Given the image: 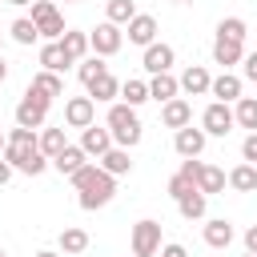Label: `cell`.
<instances>
[{
  "mask_svg": "<svg viewBox=\"0 0 257 257\" xmlns=\"http://www.w3.org/2000/svg\"><path fill=\"white\" fill-rule=\"evenodd\" d=\"M225 185H229V173H225V169H217V165H205V169H201V177H197V189H201L205 197L221 193Z\"/></svg>",
  "mask_w": 257,
  "mask_h": 257,
  "instance_id": "obj_29",
  "label": "cell"
},
{
  "mask_svg": "<svg viewBox=\"0 0 257 257\" xmlns=\"http://www.w3.org/2000/svg\"><path fill=\"white\" fill-rule=\"evenodd\" d=\"M241 76L237 72H221V76H213V88H209V96H217L221 104H237L241 100Z\"/></svg>",
  "mask_w": 257,
  "mask_h": 257,
  "instance_id": "obj_18",
  "label": "cell"
},
{
  "mask_svg": "<svg viewBox=\"0 0 257 257\" xmlns=\"http://www.w3.org/2000/svg\"><path fill=\"white\" fill-rule=\"evenodd\" d=\"M48 108H52V100L28 84V88H24V96L16 100V124H20V128H36V133H40V128H44V120H48Z\"/></svg>",
  "mask_w": 257,
  "mask_h": 257,
  "instance_id": "obj_2",
  "label": "cell"
},
{
  "mask_svg": "<svg viewBox=\"0 0 257 257\" xmlns=\"http://www.w3.org/2000/svg\"><path fill=\"white\" fill-rule=\"evenodd\" d=\"M4 161L16 169V173H24V177H40L52 161L40 153V145H12L8 141V149H4Z\"/></svg>",
  "mask_w": 257,
  "mask_h": 257,
  "instance_id": "obj_3",
  "label": "cell"
},
{
  "mask_svg": "<svg viewBox=\"0 0 257 257\" xmlns=\"http://www.w3.org/2000/svg\"><path fill=\"white\" fill-rule=\"evenodd\" d=\"M193 189H197V185H193V181H185L181 173H173V177H169V185H165V193H169L173 201H181V197H185V193H193Z\"/></svg>",
  "mask_w": 257,
  "mask_h": 257,
  "instance_id": "obj_37",
  "label": "cell"
},
{
  "mask_svg": "<svg viewBox=\"0 0 257 257\" xmlns=\"http://www.w3.org/2000/svg\"><path fill=\"white\" fill-rule=\"evenodd\" d=\"M241 161H249V165H257V133H249V137L241 141Z\"/></svg>",
  "mask_w": 257,
  "mask_h": 257,
  "instance_id": "obj_38",
  "label": "cell"
},
{
  "mask_svg": "<svg viewBox=\"0 0 257 257\" xmlns=\"http://www.w3.org/2000/svg\"><path fill=\"white\" fill-rule=\"evenodd\" d=\"M201 237H205V245H209V249H229V245H233V237H237V229H233V221L213 217V221H205Z\"/></svg>",
  "mask_w": 257,
  "mask_h": 257,
  "instance_id": "obj_15",
  "label": "cell"
},
{
  "mask_svg": "<svg viewBox=\"0 0 257 257\" xmlns=\"http://www.w3.org/2000/svg\"><path fill=\"white\" fill-rule=\"evenodd\" d=\"M32 88H36V92H44L48 100L64 96V80H60V72H44V68H40V72L32 76Z\"/></svg>",
  "mask_w": 257,
  "mask_h": 257,
  "instance_id": "obj_32",
  "label": "cell"
},
{
  "mask_svg": "<svg viewBox=\"0 0 257 257\" xmlns=\"http://www.w3.org/2000/svg\"><path fill=\"white\" fill-rule=\"evenodd\" d=\"M12 173H16V169H12V165L0 157V185H8V181H12Z\"/></svg>",
  "mask_w": 257,
  "mask_h": 257,
  "instance_id": "obj_42",
  "label": "cell"
},
{
  "mask_svg": "<svg viewBox=\"0 0 257 257\" xmlns=\"http://www.w3.org/2000/svg\"><path fill=\"white\" fill-rule=\"evenodd\" d=\"M64 4H76V0H64Z\"/></svg>",
  "mask_w": 257,
  "mask_h": 257,
  "instance_id": "obj_48",
  "label": "cell"
},
{
  "mask_svg": "<svg viewBox=\"0 0 257 257\" xmlns=\"http://www.w3.org/2000/svg\"><path fill=\"white\" fill-rule=\"evenodd\" d=\"M229 189H233V193H253V189H257V165H249V161L233 165V169H229Z\"/></svg>",
  "mask_w": 257,
  "mask_h": 257,
  "instance_id": "obj_23",
  "label": "cell"
},
{
  "mask_svg": "<svg viewBox=\"0 0 257 257\" xmlns=\"http://www.w3.org/2000/svg\"><path fill=\"white\" fill-rule=\"evenodd\" d=\"M8 36H12L16 44H24V48H32V44L40 40V28H36V24L28 20V16H16V20H12V28H8Z\"/></svg>",
  "mask_w": 257,
  "mask_h": 257,
  "instance_id": "obj_31",
  "label": "cell"
},
{
  "mask_svg": "<svg viewBox=\"0 0 257 257\" xmlns=\"http://www.w3.org/2000/svg\"><path fill=\"white\" fill-rule=\"evenodd\" d=\"M124 257H133V253H124Z\"/></svg>",
  "mask_w": 257,
  "mask_h": 257,
  "instance_id": "obj_52",
  "label": "cell"
},
{
  "mask_svg": "<svg viewBox=\"0 0 257 257\" xmlns=\"http://www.w3.org/2000/svg\"><path fill=\"white\" fill-rule=\"evenodd\" d=\"M32 257H64V253H56V249H40V253H32Z\"/></svg>",
  "mask_w": 257,
  "mask_h": 257,
  "instance_id": "obj_44",
  "label": "cell"
},
{
  "mask_svg": "<svg viewBox=\"0 0 257 257\" xmlns=\"http://www.w3.org/2000/svg\"><path fill=\"white\" fill-rule=\"evenodd\" d=\"M205 128H193V124H185V128H177L173 133V149H177V157H201L205 153Z\"/></svg>",
  "mask_w": 257,
  "mask_h": 257,
  "instance_id": "obj_11",
  "label": "cell"
},
{
  "mask_svg": "<svg viewBox=\"0 0 257 257\" xmlns=\"http://www.w3.org/2000/svg\"><path fill=\"white\" fill-rule=\"evenodd\" d=\"M245 60V44H237V40H225V36H217L213 40V64H221V72H229L233 64H241Z\"/></svg>",
  "mask_w": 257,
  "mask_h": 257,
  "instance_id": "obj_17",
  "label": "cell"
},
{
  "mask_svg": "<svg viewBox=\"0 0 257 257\" xmlns=\"http://www.w3.org/2000/svg\"><path fill=\"white\" fill-rule=\"evenodd\" d=\"M217 36H225V40H237V44H245V36H249V24H245L241 16H225V20L217 24Z\"/></svg>",
  "mask_w": 257,
  "mask_h": 257,
  "instance_id": "obj_35",
  "label": "cell"
},
{
  "mask_svg": "<svg viewBox=\"0 0 257 257\" xmlns=\"http://www.w3.org/2000/svg\"><path fill=\"white\" fill-rule=\"evenodd\" d=\"M88 44H92V56H116L120 44H124V32L108 20H100L92 32H88Z\"/></svg>",
  "mask_w": 257,
  "mask_h": 257,
  "instance_id": "obj_8",
  "label": "cell"
},
{
  "mask_svg": "<svg viewBox=\"0 0 257 257\" xmlns=\"http://www.w3.org/2000/svg\"><path fill=\"white\" fill-rule=\"evenodd\" d=\"M72 64H76V60L64 52L60 40H48V44L40 48V68H44V72H64V68H72Z\"/></svg>",
  "mask_w": 257,
  "mask_h": 257,
  "instance_id": "obj_19",
  "label": "cell"
},
{
  "mask_svg": "<svg viewBox=\"0 0 257 257\" xmlns=\"http://www.w3.org/2000/svg\"><path fill=\"white\" fill-rule=\"evenodd\" d=\"M177 80H181V92H185V96H205V92L213 88V76H209L205 64H189Z\"/></svg>",
  "mask_w": 257,
  "mask_h": 257,
  "instance_id": "obj_13",
  "label": "cell"
},
{
  "mask_svg": "<svg viewBox=\"0 0 257 257\" xmlns=\"http://www.w3.org/2000/svg\"><path fill=\"white\" fill-rule=\"evenodd\" d=\"M120 100H124L128 108H141V104L149 100V80H124V84H120Z\"/></svg>",
  "mask_w": 257,
  "mask_h": 257,
  "instance_id": "obj_34",
  "label": "cell"
},
{
  "mask_svg": "<svg viewBox=\"0 0 257 257\" xmlns=\"http://www.w3.org/2000/svg\"><path fill=\"white\" fill-rule=\"evenodd\" d=\"M96 124V100L92 96H68L64 100V128H88Z\"/></svg>",
  "mask_w": 257,
  "mask_h": 257,
  "instance_id": "obj_9",
  "label": "cell"
},
{
  "mask_svg": "<svg viewBox=\"0 0 257 257\" xmlns=\"http://www.w3.org/2000/svg\"><path fill=\"white\" fill-rule=\"evenodd\" d=\"M0 257H4V249H0Z\"/></svg>",
  "mask_w": 257,
  "mask_h": 257,
  "instance_id": "obj_51",
  "label": "cell"
},
{
  "mask_svg": "<svg viewBox=\"0 0 257 257\" xmlns=\"http://www.w3.org/2000/svg\"><path fill=\"white\" fill-rule=\"evenodd\" d=\"M245 257H257V253H245Z\"/></svg>",
  "mask_w": 257,
  "mask_h": 257,
  "instance_id": "obj_50",
  "label": "cell"
},
{
  "mask_svg": "<svg viewBox=\"0 0 257 257\" xmlns=\"http://www.w3.org/2000/svg\"><path fill=\"white\" fill-rule=\"evenodd\" d=\"M177 96H181V80H177L173 72H161V76H153V80H149V100L169 104V100H177Z\"/></svg>",
  "mask_w": 257,
  "mask_h": 257,
  "instance_id": "obj_20",
  "label": "cell"
},
{
  "mask_svg": "<svg viewBox=\"0 0 257 257\" xmlns=\"http://www.w3.org/2000/svg\"><path fill=\"white\" fill-rule=\"evenodd\" d=\"M96 165H100L108 177H128V173H133V157H128V149H116V145H112Z\"/></svg>",
  "mask_w": 257,
  "mask_h": 257,
  "instance_id": "obj_22",
  "label": "cell"
},
{
  "mask_svg": "<svg viewBox=\"0 0 257 257\" xmlns=\"http://www.w3.org/2000/svg\"><path fill=\"white\" fill-rule=\"evenodd\" d=\"M4 4H12V8H32L36 0H4Z\"/></svg>",
  "mask_w": 257,
  "mask_h": 257,
  "instance_id": "obj_43",
  "label": "cell"
},
{
  "mask_svg": "<svg viewBox=\"0 0 257 257\" xmlns=\"http://www.w3.org/2000/svg\"><path fill=\"white\" fill-rule=\"evenodd\" d=\"M245 253H257V225L245 229Z\"/></svg>",
  "mask_w": 257,
  "mask_h": 257,
  "instance_id": "obj_41",
  "label": "cell"
},
{
  "mask_svg": "<svg viewBox=\"0 0 257 257\" xmlns=\"http://www.w3.org/2000/svg\"><path fill=\"white\" fill-rule=\"evenodd\" d=\"M60 44H64V52H68L76 64H80V60L92 52V44H88V32H80V28H68V32L60 36Z\"/></svg>",
  "mask_w": 257,
  "mask_h": 257,
  "instance_id": "obj_27",
  "label": "cell"
},
{
  "mask_svg": "<svg viewBox=\"0 0 257 257\" xmlns=\"http://www.w3.org/2000/svg\"><path fill=\"white\" fill-rule=\"evenodd\" d=\"M205 209H209V197H205L201 189H193V193H185V197L177 201V213H181L185 221H201Z\"/></svg>",
  "mask_w": 257,
  "mask_h": 257,
  "instance_id": "obj_25",
  "label": "cell"
},
{
  "mask_svg": "<svg viewBox=\"0 0 257 257\" xmlns=\"http://www.w3.org/2000/svg\"><path fill=\"white\" fill-rule=\"evenodd\" d=\"M161 124L165 128H185V124H193V104L185 100V96H177V100H169V104H161Z\"/></svg>",
  "mask_w": 257,
  "mask_h": 257,
  "instance_id": "obj_16",
  "label": "cell"
},
{
  "mask_svg": "<svg viewBox=\"0 0 257 257\" xmlns=\"http://www.w3.org/2000/svg\"><path fill=\"white\" fill-rule=\"evenodd\" d=\"M233 116H237V124H241V128L257 133V96H241V100L233 104Z\"/></svg>",
  "mask_w": 257,
  "mask_h": 257,
  "instance_id": "obj_33",
  "label": "cell"
},
{
  "mask_svg": "<svg viewBox=\"0 0 257 257\" xmlns=\"http://www.w3.org/2000/svg\"><path fill=\"white\" fill-rule=\"evenodd\" d=\"M233 124H237L233 104H221V100L205 104V112H201V128H205V137H229Z\"/></svg>",
  "mask_w": 257,
  "mask_h": 257,
  "instance_id": "obj_7",
  "label": "cell"
},
{
  "mask_svg": "<svg viewBox=\"0 0 257 257\" xmlns=\"http://www.w3.org/2000/svg\"><path fill=\"white\" fill-rule=\"evenodd\" d=\"M8 80V64H4V56H0V84Z\"/></svg>",
  "mask_w": 257,
  "mask_h": 257,
  "instance_id": "obj_45",
  "label": "cell"
},
{
  "mask_svg": "<svg viewBox=\"0 0 257 257\" xmlns=\"http://www.w3.org/2000/svg\"><path fill=\"white\" fill-rule=\"evenodd\" d=\"M88 161H92V157H88V153H84L80 145H68V149H64V153H60V157L52 161V169H56L60 177H72V173H80V169H84Z\"/></svg>",
  "mask_w": 257,
  "mask_h": 257,
  "instance_id": "obj_21",
  "label": "cell"
},
{
  "mask_svg": "<svg viewBox=\"0 0 257 257\" xmlns=\"http://www.w3.org/2000/svg\"><path fill=\"white\" fill-rule=\"evenodd\" d=\"M0 4H4V0H0Z\"/></svg>",
  "mask_w": 257,
  "mask_h": 257,
  "instance_id": "obj_53",
  "label": "cell"
},
{
  "mask_svg": "<svg viewBox=\"0 0 257 257\" xmlns=\"http://www.w3.org/2000/svg\"><path fill=\"white\" fill-rule=\"evenodd\" d=\"M137 16V0H108L104 4V20L116 28H128V20Z\"/></svg>",
  "mask_w": 257,
  "mask_h": 257,
  "instance_id": "obj_30",
  "label": "cell"
},
{
  "mask_svg": "<svg viewBox=\"0 0 257 257\" xmlns=\"http://www.w3.org/2000/svg\"><path fill=\"white\" fill-rule=\"evenodd\" d=\"M112 197H116V177H108V173L100 169V173H96V181H92L88 189H80V193H76V205H80L84 213H92V209H104Z\"/></svg>",
  "mask_w": 257,
  "mask_h": 257,
  "instance_id": "obj_5",
  "label": "cell"
},
{
  "mask_svg": "<svg viewBox=\"0 0 257 257\" xmlns=\"http://www.w3.org/2000/svg\"><path fill=\"white\" fill-rule=\"evenodd\" d=\"M88 96H92V100H108V104H116V96H120V80H116L112 72H104V76H96V80L88 84Z\"/></svg>",
  "mask_w": 257,
  "mask_h": 257,
  "instance_id": "obj_28",
  "label": "cell"
},
{
  "mask_svg": "<svg viewBox=\"0 0 257 257\" xmlns=\"http://www.w3.org/2000/svg\"><path fill=\"white\" fill-rule=\"evenodd\" d=\"M104 124H108V133H112V145H116V149H137V145H141V137H145V124H141L137 108H128L124 100L108 104Z\"/></svg>",
  "mask_w": 257,
  "mask_h": 257,
  "instance_id": "obj_1",
  "label": "cell"
},
{
  "mask_svg": "<svg viewBox=\"0 0 257 257\" xmlns=\"http://www.w3.org/2000/svg\"><path fill=\"white\" fill-rule=\"evenodd\" d=\"M76 72H80V84L88 88V84H92L96 76H104V72H108V64H104V56H84Z\"/></svg>",
  "mask_w": 257,
  "mask_h": 257,
  "instance_id": "obj_36",
  "label": "cell"
},
{
  "mask_svg": "<svg viewBox=\"0 0 257 257\" xmlns=\"http://www.w3.org/2000/svg\"><path fill=\"white\" fill-rule=\"evenodd\" d=\"M173 4H185V0H173Z\"/></svg>",
  "mask_w": 257,
  "mask_h": 257,
  "instance_id": "obj_49",
  "label": "cell"
},
{
  "mask_svg": "<svg viewBox=\"0 0 257 257\" xmlns=\"http://www.w3.org/2000/svg\"><path fill=\"white\" fill-rule=\"evenodd\" d=\"M56 245H60L64 257H80V253L88 249V233L76 229V225H68V229H60V241H56Z\"/></svg>",
  "mask_w": 257,
  "mask_h": 257,
  "instance_id": "obj_26",
  "label": "cell"
},
{
  "mask_svg": "<svg viewBox=\"0 0 257 257\" xmlns=\"http://www.w3.org/2000/svg\"><path fill=\"white\" fill-rule=\"evenodd\" d=\"M173 60H177V52H173V44H149L145 48V56H141V64H145V72L149 76H161V72H173Z\"/></svg>",
  "mask_w": 257,
  "mask_h": 257,
  "instance_id": "obj_10",
  "label": "cell"
},
{
  "mask_svg": "<svg viewBox=\"0 0 257 257\" xmlns=\"http://www.w3.org/2000/svg\"><path fill=\"white\" fill-rule=\"evenodd\" d=\"M0 56H4V36H0Z\"/></svg>",
  "mask_w": 257,
  "mask_h": 257,
  "instance_id": "obj_47",
  "label": "cell"
},
{
  "mask_svg": "<svg viewBox=\"0 0 257 257\" xmlns=\"http://www.w3.org/2000/svg\"><path fill=\"white\" fill-rule=\"evenodd\" d=\"M161 257H189V249L177 245V241H169V245H161Z\"/></svg>",
  "mask_w": 257,
  "mask_h": 257,
  "instance_id": "obj_40",
  "label": "cell"
},
{
  "mask_svg": "<svg viewBox=\"0 0 257 257\" xmlns=\"http://www.w3.org/2000/svg\"><path fill=\"white\" fill-rule=\"evenodd\" d=\"M128 44H141V48H149V44H157V16H149V12H137L133 20H128Z\"/></svg>",
  "mask_w": 257,
  "mask_h": 257,
  "instance_id": "obj_12",
  "label": "cell"
},
{
  "mask_svg": "<svg viewBox=\"0 0 257 257\" xmlns=\"http://www.w3.org/2000/svg\"><path fill=\"white\" fill-rule=\"evenodd\" d=\"M68 149V137H64V124H56V128H40V153L48 157V161H56L60 153Z\"/></svg>",
  "mask_w": 257,
  "mask_h": 257,
  "instance_id": "obj_24",
  "label": "cell"
},
{
  "mask_svg": "<svg viewBox=\"0 0 257 257\" xmlns=\"http://www.w3.org/2000/svg\"><path fill=\"white\" fill-rule=\"evenodd\" d=\"M128 249H133V257H157L161 253V221H153V217L137 221L133 237H128Z\"/></svg>",
  "mask_w": 257,
  "mask_h": 257,
  "instance_id": "obj_6",
  "label": "cell"
},
{
  "mask_svg": "<svg viewBox=\"0 0 257 257\" xmlns=\"http://www.w3.org/2000/svg\"><path fill=\"white\" fill-rule=\"evenodd\" d=\"M241 76L257 84V52H245V60H241Z\"/></svg>",
  "mask_w": 257,
  "mask_h": 257,
  "instance_id": "obj_39",
  "label": "cell"
},
{
  "mask_svg": "<svg viewBox=\"0 0 257 257\" xmlns=\"http://www.w3.org/2000/svg\"><path fill=\"white\" fill-rule=\"evenodd\" d=\"M80 149L88 153V157H104L108 149H112V133H108V124H88L84 133H80Z\"/></svg>",
  "mask_w": 257,
  "mask_h": 257,
  "instance_id": "obj_14",
  "label": "cell"
},
{
  "mask_svg": "<svg viewBox=\"0 0 257 257\" xmlns=\"http://www.w3.org/2000/svg\"><path fill=\"white\" fill-rule=\"evenodd\" d=\"M28 20L40 28V40H44V44H48V40H60V36L68 32V28H64V16H60V8H56L52 0H36Z\"/></svg>",
  "mask_w": 257,
  "mask_h": 257,
  "instance_id": "obj_4",
  "label": "cell"
},
{
  "mask_svg": "<svg viewBox=\"0 0 257 257\" xmlns=\"http://www.w3.org/2000/svg\"><path fill=\"white\" fill-rule=\"evenodd\" d=\"M4 149H8V137H4V133H0V157H4Z\"/></svg>",
  "mask_w": 257,
  "mask_h": 257,
  "instance_id": "obj_46",
  "label": "cell"
}]
</instances>
